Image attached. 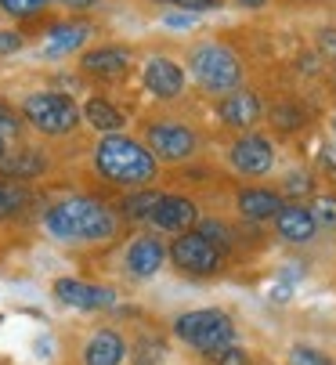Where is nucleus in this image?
Wrapping results in <instances>:
<instances>
[{"label":"nucleus","mask_w":336,"mask_h":365,"mask_svg":"<svg viewBox=\"0 0 336 365\" xmlns=\"http://www.w3.org/2000/svg\"><path fill=\"white\" fill-rule=\"evenodd\" d=\"M44 225L62 242H105V239L116 235V217H112V210L105 202L83 199V195L51 206Z\"/></svg>","instance_id":"nucleus-1"},{"label":"nucleus","mask_w":336,"mask_h":365,"mask_svg":"<svg viewBox=\"0 0 336 365\" xmlns=\"http://www.w3.org/2000/svg\"><path fill=\"white\" fill-rule=\"evenodd\" d=\"M94 163L108 181H116V185H145V181L156 178V155L145 145H138L131 138H120V134L101 138V145L94 152Z\"/></svg>","instance_id":"nucleus-2"},{"label":"nucleus","mask_w":336,"mask_h":365,"mask_svg":"<svg viewBox=\"0 0 336 365\" xmlns=\"http://www.w3.org/2000/svg\"><path fill=\"white\" fill-rule=\"evenodd\" d=\"M174 333L178 340H185L188 347L203 351V354H213L220 347L235 344V322L232 315H224L217 307H206V311H188L174 322Z\"/></svg>","instance_id":"nucleus-3"},{"label":"nucleus","mask_w":336,"mask_h":365,"mask_svg":"<svg viewBox=\"0 0 336 365\" xmlns=\"http://www.w3.org/2000/svg\"><path fill=\"white\" fill-rule=\"evenodd\" d=\"M192 73L195 80L213 91V94H224V91H235L239 80H243V62L232 55L228 47L220 43H203L192 51Z\"/></svg>","instance_id":"nucleus-4"},{"label":"nucleus","mask_w":336,"mask_h":365,"mask_svg":"<svg viewBox=\"0 0 336 365\" xmlns=\"http://www.w3.org/2000/svg\"><path fill=\"white\" fill-rule=\"evenodd\" d=\"M22 113L26 120L40 130V134H51V138H62V134H73L76 123H80V109L73 106V101L66 94H29L22 101Z\"/></svg>","instance_id":"nucleus-5"},{"label":"nucleus","mask_w":336,"mask_h":365,"mask_svg":"<svg viewBox=\"0 0 336 365\" xmlns=\"http://www.w3.org/2000/svg\"><path fill=\"white\" fill-rule=\"evenodd\" d=\"M170 257L185 275H213L220 268V246H213L199 232H181L170 246Z\"/></svg>","instance_id":"nucleus-6"},{"label":"nucleus","mask_w":336,"mask_h":365,"mask_svg":"<svg viewBox=\"0 0 336 365\" xmlns=\"http://www.w3.org/2000/svg\"><path fill=\"white\" fill-rule=\"evenodd\" d=\"M192 148H195V134L181 123H152L148 127V152L156 160L178 163V160H188Z\"/></svg>","instance_id":"nucleus-7"},{"label":"nucleus","mask_w":336,"mask_h":365,"mask_svg":"<svg viewBox=\"0 0 336 365\" xmlns=\"http://www.w3.org/2000/svg\"><path fill=\"white\" fill-rule=\"evenodd\" d=\"M54 297L76 311H101V307L116 304V293L108 286H94V282H80V279H58L54 282Z\"/></svg>","instance_id":"nucleus-8"},{"label":"nucleus","mask_w":336,"mask_h":365,"mask_svg":"<svg viewBox=\"0 0 336 365\" xmlns=\"http://www.w3.org/2000/svg\"><path fill=\"white\" fill-rule=\"evenodd\" d=\"M152 225L163 228V232H188L199 217L195 202L192 199H181V195H159L156 206H152Z\"/></svg>","instance_id":"nucleus-9"},{"label":"nucleus","mask_w":336,"mask_h":365,"mask_svg":"<svg viewBox=\"0 0 336 365\" xmlns=\"http://www.w3.org/2000/svg\"><path fill=\"white\" fill-rule=\"evenodd\" d=\"M271 163H275V152H271V145H268L264 138H257V134L235 141V148H232V167H235L239 174L257 178V174H268Z\"/></svg>","instance_id":"nucleus-10"},{"label":"nucleus","mask_w":336,"mask_h":365,"mask_svg":"<svg viewBox=\"0 0 336 365\" xmlns=\"http://www.w3.org/2000/svg\"><path fill=\"white\" fill-rule=\"evenodd\" d=\"M163 257H166L163 242H159L156 235H141V239H134L131 250H127V272H131L134 279H152V275L163 268Z\"/></svg>","instance_id":"nucleus-11"},{"label":"nucleus","mask_w":336,"mask_h":365,"mask_svg":"<svg viewBox=\"0 0 336 365\" xmlns=\"http://www.w3.org/2000/svg\"><path fill=\"white\" fill-rule=\"evenodd\" d=\"M145 87L156 98H178L181 87H185V69L170 58H152L145 66Z\"/></svg>","instance_id":"nucleus-12"},{"label":"nucleus","mask_w":336,"mask_h":365,"mask_svg":"<svg viewBox=\"0 0 336 365\" xmlns=\"http://www.w3.org/2000/svg\"><path fill=\"white\" fill-rule=\"evenodd\" d=\"M123 358H127V344L116 329H98L83 344V365H123Z\"/></svg>","instance_id":"nucleus-13"},{"label":"nucleus","mask_w":336,"mask_h":365,"mask_svg":"<svg viewBox=\"0 0 336 365\" xmlns=\"http://www.w3.org/2000/svg\"><path fill=\"white\" fill-rule=\"evenodd\" d=\"M275 228L286 242H311V235L318 232L307 206H282V210L275 214Z\"/></svg>","instance_id":"nucleus-14"},{"label":"nucleus","mask_w":336,"mask_h":365,"mask_svg":"<svg viewBox=\"0 0 336 365\" xmlns=\"http://www.w3.org/2000/svg\"><path fill=\"white\" fill-rule=\"evenodd\" d=\"M220 120L228 127H253L260 120V98L253 91H239L220 101Z\"/></svg>","instance_id":"nucleus-15"},{"label":"nucleus","mask_w":336,"mask_h":365,"mask_svg":"<svg viewBox=\"0 0 336 365\" xmlns=\"http://www.w3.org/2000/svg\"><path fill=\"white\" fill-rule=\"evenodd\" d=\"M282 206H286V199L278 195V192H268V188H246V192H239V210L250 221H268V217H275L278 210H282Z\"/></svg>","instance_id":"nucleus-16"},{"label":"nucleus","mask_w":336,"mask_h":365,"mask_svg":"<svg viewBox=\"0 0 336 365\" xmlns=\"http://www.w3.org/2000/svg\"><path fill=\"white\" fill-rule=\"evenodd\" d=\"M87 36H91V26H83V22L54 26L51 36H47V43H44V55H47V58H62V55H69V51H76Z\"/></svg>","instance_id":"nucleus-17"},{"label":"nucleus","mask_w":336,"mask_h":365,"mask_svg":"<svg viewBox=\"0 0 336 365\" xmlns=\"http://www.w3.org/2000/svg\"><path fill=\"white\" fill-rule=\"evenodd\" d=\"M127 66H131V51H123V47H98V51L83 55V69L94 76H116Z\"/></svg>","instance_id":"nucleus-18"},{"label":"nucleus","mask_w":336,"mask_h":365,"mask_svg":"<svg viewBox=\"0 0 336 365\" xmlns=\"http://www.w3.org/2000/svg\"><path fill=\"white\" fill-rule=\"evenodd\" d=\"M83 116H87V123H91L94 130H101V134H116V130L123 127L120 109H116V106H108L105 98H91V101H87V109H83Z\"/></svg>","instance_id":"nucleus-19"},{"label":"nucleus","mask_w":336,"mask_h":365,"mask_svg":"<svg viewBox=\"0 0 336 365\" xmlns=\"http://www.w3.org/2000/svg\"><path fill=\"white\" fill-rule=\"evenodd\" d=\"M0 170H4L8 178L22 181V178H36L47 170V160L40 152H19V155H8V160H0Z\"/></svg>","instance_id":"nucleus-20"},{"label":"nucleus","mask_w":336,"mask_h":365,"mask_svg":"<svg viewBox=\"0 0 336 365\" xmlns=\"http://www.w3.org/2000/svg\"><path fill=\"white\" fill-rule=\"evenodd\" d=\"M29 206V188L15 185V181H0V221H8L15 214H22Z\"/></svg>","instance_id":"nucleus-21"},{"label":"nucleus","mask_w":336,"mask_h":365,"mask_svg":"<svg viewBox=\"0 0 336 365\" xmlns=\"http://www.w3.org/2000/svg\"><path fill=\"white\" fill-rule=\"evenodd\" d=\"M166 358V344L159 336H141L134 344V365H159Z\"/></svg>","instance_id":"nucleus-22"},{"label":"nucleus","mask_w":336,"mask_h":365,"mask_svg":"<svg viewBox=\"0 0 336 365\" xmlns=\"http://www.w3.org/2000/svg\"><path fill=\"white\" fill-rule=\"evenodd\" d=\"M307 210H311L318 228H336V195H318Z\"/></svg>","instance_id":"nucleus-23"},{"label":"nucleus","mask_w":336,"mask_h":365,"mask_svg":"<svg viewBox=\"0 0 336 365\" xmlns=\"http://www.w3.org/2000/svg\"><path fill=\"white\" fill-rule=\"evenodd\" d=\"M156 199H159L156 192H134V195L123 202V214L134 217V221H138V217H148V214H152V206H156Z\"/></svg>","instance_id":"nucleus-24"},{"label":"nucleus","mask_w":336,"mask_h":365,"mask_svg":"<svg viewBox=\"0 0 336 365\" xmlns=\"http://www.w3.org/2000/svg\"><path fill=\"white\" fill-rule=\"evenodd\" d=\"M213 365H253V358H250V351H243V347H235V344H228V347H220V351H213V354H206Z\"/></svg>","instance_id":"nucleus-25"},{"label":"nucleus","mask_w":336,"mask_h":365,"mask_svg":"<svg viewBox=\"0 0 336 365\" xmlns=\"http://www.w3.org/2000/svg\"><path fill=\"white\" fill-rule=\"evenodd\" d=\"M44 4L47 0H0V8H4L8 15H15V19H29V15L44 11Z\"/></svg>","instance_id":"nucleus-26"},{"label":"nucleus","mask_w":336,"mask_h":365,"mask_svg":"<svg viewBox=\"0 0 336 365\" xmlns=\"http://www.w3.org/2000/svg\"><path fill=\"white\" fill-rule=\"evenodd\" d=\"M271 120H275V127H282V130H297V127L304 123V113H300L297 106H278V109L271 113Z\"/></svg>","instance_id":"nucleus-27"},{"label":"nucleus","mask_w":336,"mask_h":365,"mask_svg":"<svg viewBox=\"0 0 336 365\" xmlns=\"http://www.w3.org/2000/svg\"><path fill=\"white\" fill-rule=\"evenodd\" d=\"M290 361L293 365H332L322 351H315V347H304V344H297L293 351H290Z\"/></svg>","instance_id":"nucleus-28"},{"label":"nucleus","mask_w":336,"mask_h":365,"mask_svg":"<svg viewBox=\"0 0 336 365\" xmlns=\"http://www.w3.org/2000/svg\"><path fill=\"white\" fill-rule=\"evenodd\" d=\"M22 47V36L15 29H0V55H15Z\"/></svg>","instance_id":"nucleus-29"},{"label":"nucleus","mask_w":336,"mask_h":365,"mask_svg":"<svg viewBox=\"0 0 336 365\" xmlns=\"http://www.w3.org/2000/svg\"><path fill=\"white\" fill-rule=\"evenodd\" d=\"M286 192H290V195H304V192H311V178H307V174H290Z\"/></svg>","instance_id":"nucleus-30"},{"label":"nucleus","mask_w":336,"mask_h":365,"mask_svg":"<svg viewBox=\"0 0 336 365\" xmlns=\"http://www.w3.org/2000/svg\"><path fill=\"white\" fill-rule=\"evenodd\" d=\"M170 4H178V8H185V11H213L217 8V0H170Z\"/></svg>","instance_id":"nucleus-31"},{"label":"nucleus","mask_w":336,"mask_h":365,"mask_svg":"<svg viewBox=\"0 0 336 365\" xmlns=\"http://www.w3.org/2000/svg\"><path fill=\"white\" fill-rule=\"evenodd\" d=\"M199 235H203V239H210L213 246H217V242H224V239H228V232H224V228H220L217 221H206V225L199 228Z\"/></svg>","instance_id":"nucleus-32"},{"label":"nucleus","mask_w":336,"mask_h":365,"mask_svg":"<svg viewBox=\"0 0 336 365\" xmlns=\"http://www.w3.org/2000/svg\"><path fill=\"white\" fill-rule=\"evenodd\" d=\"M15 130H19V116L8 106H0V134H15Z\"/></svg>","instance_id":"nucleus-33"},{"label":"nucleus","mask_w":336,"mask_h":365,"mask_svg":"<svg viewBox=\"0 0 336 365\" xmlns=\"http://www.w3.org/2000/svg\"><path fill=\"white\" fill-rule=\"evenodd\" d=\"M322 51H325L329 58H336V29H325L322 33Z\"/></svg>","instance_id":"nucleus-34"},{"label":"nucleus","mask_w":336,"mask_h":365,"mask_svg":"<svg viewBox=\"0 0 336 365\" xmlns=\"http://www.w3.org/2000/svg\"><path fill=\"white\" fill-rule=\"evenodd\" d=\"M195 22V15L188 11V15H166V26H174V29H181V26H192Z\"/></svg>","instance_id":"nucleus-35"},{"label":"nucleus","mask_w":336,"mask_h":365,"mask_svg":"<svg viewBox=\"0 0 336 365\" xmlns=\"http://www.w3.org/2000/svg\"><path fill=\"white\" fill-rule=\"evenodd\" d=\"M69 8H91V4H98V0H66Z\"/></svg>","instance_id":"nucleus-36"},{"label":"nucleus","mask_w":336,"mask_h":365,"mask_svg":"<svg viewBox=\"0 0 336 365\" xmlns=\"http://www.w3.org/2000/svg\"><path fill=\"white\" fill-rule=\"evenodd\" d=\"M243 8H260V4H268V0H239Z\"/></svg>","instance_id":"nucleus-37"},{"label":"nucleus","mask_w":336,"mask_h":365,"mask_svg":"<svg viewBox=\"0 0 336 365\" xmlns=\"http://www.w3.org/2000/svg\"><path fill=\"white\" fill-rule=\"evenodd\" d=\"M4 155H8V148H4V138H0V160H4Z\"/></svg>","instance_id":"nucleus-38"},{"label":"nucleus","mask_w":336,"mask_h":365,"mask_svg":"<svg viewBox=\"0 0 336 365\" xmlns=\"http://www.w3.org/2000/svg\"><path fill=\"white\" fill-rule=\"evenodd\" d=\"M332 127H336V123H332Z\"/></svg>","instance_id":"nucleus-39"}]
</instances>
